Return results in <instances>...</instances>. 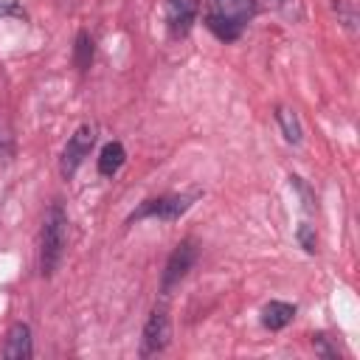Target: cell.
Listing matches in <instances>:
<instances>
[{
  "label": "cell",
  "instance_id": "obj_1",
  "mask_svg": "<svg viewBox=\"0 0 360 360\" xmlns=\"http://www.w3.org/2000/svg\"><path fill=\"white\" fill-rule=\"evenodd\" d=\"M253 14H256V0H211L205 25L217 39L233 42L239 39L242 28L253 20Z\"/></svg>",
  "mask_w": 360,
  "mask_h": 360
},
{
  "label": "cell",
  "instance_id": "obj_2",
  "mask_svg": "<svg viewBox=\"0 0 360 360\" xmlns=\"http://www.w3.org/2000/svg\"><path fill=\"white\" fill-rule=\"evenodd\" d=\"M68 245V217L59 202H53L42 222V239H39V270L42 276H53Z\"/></svg>",
  "mask_w": 360,
  "mask_h": 360
},
{
  "label": "cell",
  "instance_id": "obj_3",
  "mask_svg": "<svg viewBox=\"0 0 360 360\" xmlns=\"http://www.w3.org/2000/svg\"><path fill=\"white\" fill-rule=\"evenodd\" d=\"M194 262H197V242L194 239H183L172 250V256L166 259V270H163V278H160V292L169 295L188 276V270L194 267Z\"/></svg>",
  "mask_w": 360,
  "mask_h": 360
},
{
  "label": "cell",
  "instance_id": "obj_4",
  "mask_svg": "<svg viewBox=\"0 0 360 360\" xmlns=\"http://www.w3.org/2000/svg\"><path fill=\"white\" fill-rule=\"evenodd\" d=\"M93 143H96V129H93L90 124H82V127L70 135V141H68L65 149H62V160H59V172H62L65 180H70V177L76 174V169H79V166L84 163V158L90 155Z\"/></svg>",
  "mask_w": 360,
  "mask_h": 360
},
{
  "label": "cell",
  "instance_id": "obj_5",
  "mask_svg": "<svg viewBox=\"0 0 360 360\" xmlns=\"http://www.w3.org/2000/svg\"><path fill=\"white\" fill-rule=\"evenodd\" d=\"M172 338V323H169V312L163 307H155L143 323V335H141V357H152L160 354L169 346Z\"/></svg>",
  "mask_w": 360,
  "mask_h": 360
},
{
  "label": "cell",
  "instance_id": "obj_6",
  "mask_svg": "<svg viewBox=\"0 0 360 360\" xmlns=\"http://www.w3.org/2000/svg\"><path fill=\"white\" fill-rule=\"evenodd\" d=\"M194 202V194H163V197H155V200H146L132 217L129 222L135 219H143V217H155V219H177L183 217Z\"/></svg>",
  "mask_w": 360,
  "mask_h": 360
},
{
  "label": "cell",
  "instance_id": "obj_7",
  "mask_svg": "<svg viewBox=\"0 0 360 360\" xmlns=\"http://www.w3.org/2000/svg\"><path fill=\"white\" fill-rule=\"evenodd\" d=\"M200 0H166V25L174 39L186 37L197 20Z\"/></svg>",
  "mask_w": 360,
  "mask_h": 360
},
{
  "label": "cell",
  "instance_id": "obj_8",
  "mask_svg": "<svg viewBox=\"0 0 360 360\" xmlns=\"http://www.w3.org/2000/svg\"><path fill=\"white\" fill-rule=\"evenodd\" d=\"M34 354V343H31V326L17 321L8 326L6 340H3V357L6 360H28Z\"/></svg>",
  "mask_w": 360,
  "mask_h": 360
},
{
  "label": "cell",
  "instance_id": "obj_9",
  "mask_svg": "<svg viewBox=\"0 0 360 360\" xmlns=\"http://www.w3.org/2000/svg\"><path fill=\"white\" fill-rule=\"evenodd\" d=\"M292 318H295V307L287 304V301H270V304H264V309H262V323H264V329H270V332L284 329Z\"/></svg>",
  "mask_w": 360,
  "mask_h": 360
},
{
  "label": "cell",
  "instance_id": "obj_10",
  "mask_svg": "<svg viewBox=\"0 0 360 360\" xmlns=\"http://www.w3.org/2000/svg\"><path fill=\"white\" fill-rule=\"evenodd\" d=\"M124 160H127V152H124V146H121L118 141L104 143V149H101V155H98V174L112 177V174L124 166Z\"/></svg>",
  "mask_w": 360,
  "mask_h": 360
},
{
  "label": "cell",
  "instance_id": "obj_11",
  "mask_svg": "<svg viewBox=\"0 0 360 360\" xmlns=\"http://www.w3.org/2000/svg\"><path fill=\"white\" fill-rule=\"evenodd\" d=\"M276 121H278V127H281V132H284V138L290 141V143H301V121H298V115L292 112V110H287V107H278L276 110Z\"/></svg>",
  "mask_w": 360,
  "mask_h": 360
},
{
  "label": "cell",
  "instance_id": "obj_12",
  "mask_svg": "<svg viewBox=\"0 0 360 360\" xmlns=\"http://www.w3.org/2000/svg\"><path fill=\"white\" fill-rule=\"evenodd\" d=\"M73 62L79 70H87L90 62H93V37L87 31H79L76 34V45H73Z\"/></svg>",
  "mask_w": 360,
  "mask_h": 360
},
{
  "label": "cell",
  "instance_id": "obj_13",
  "mask_svg": "<svg viewBox=\"0 0 360 360\" xmlns=\"http://www.w3.org/2000/svg\"><path fill=\"white\" fill-rule=\"evenodd\" d=\"M298 242L307 253H315L318 250V236H315V228L312 225H301L298 228Z\"/></svg>",
  "mask_w": 360,
  "mask_h": 360
},
{
  "label": "cell",
  "instance_id": "obj_14",
  "mask_svg": "<svg viewBox=\"0 0 360 360\" xmlns=\"http://www.w3.org/2000/svg\"><path fill=\"white\" fill-rule=\"evenodd\" d=\"M312 346H315V352L323 354V357H338V349H332V346L326 343V335H312Z\"/></svg>",
  "mask_w": 360,
  "mask_h": 360
}]
</instances>
